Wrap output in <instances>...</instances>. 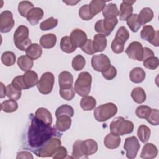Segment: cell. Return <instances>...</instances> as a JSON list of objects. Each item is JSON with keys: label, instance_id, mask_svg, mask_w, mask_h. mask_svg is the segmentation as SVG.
<instances>
[{"label": "cell", "instance_id": "44", "mask_svg": "<svg viewBox=\"0 0 159 159\" xmlns=\"http://www.w3.org/2000/svg\"><path fill=\"white\" fill-rule=\"evenodd\" d=\"M72 67L75 71H81L86 65V60L81 55H77L72 60Z\"/></svg>", "mask_w": 159, "mask_h": 159}, {"label": "cell", "instance_id": "47", "mask_svg": "<svg viewBox=\"0 0 159 159\" xmlns=\"http://www.w3.org/2000/svg\"><path fill=\"white\" fill-rule=\"evenodd\" d=\"M143 66L149 70H156L159 65L158 58L157 57H150L143 61Z\"/></svg>", "mask_w": 159, "mask_h": 159}, {"label": "cell", "instance_id": "18", "mask_svg": "<svg viewBox=\"0 0 159 159\" xmlns=\"http://www.w3.org/2000/svg\"><path fill=\"white\" fill-rule=\"evenodd\" d=\"M71 125V119L68 115H61L57 117L55 128L58 132H65L70 129Z\"/></svg>", "mask_w": 159, "mask_h": 159}, {"label": "cell", "instance_id": "29", "mask_svg": "<svg viewBox=\"0 0 159 159\" xmlns=\"http://www.w3.org/2000/svg\"><path fill=\"white\" fill-rule=\"evenodd\" d=\"M17 63L19 68L24 71L30 70L34 65L33 60L27 55L20 56L17 60Z\"/></svg>", "mask_w": 159, "mask_h": 159}, {"label": "cell", "instance_id": "26", "mask_svg": "<svg viewBox=\"0 0 159 159\" xmlns=\"http://www.w3.org/2000/svg\"><path fill=\"white\" fill-rule=\"evenodd\" d=\"M145 72L140 67H135L133 68L129 74L130 80L134 83H142L145 78Z\"/></svg>", "mask_w": 159, "mask_h": 159}, {"label": "cell", "instance_id": "33", "mask_svg": "<svg viewBox=\"0 0 159 159\" xmlns=\"http://www.w3.org/2000/svg\"><path fill=\"white\" fill-rule=\"evenodd\" d=\"M96 104V99L91 96L83 97L80 101V106L83 111H88L93 109Z\"/></svg>", "mask_w": 159, "mask_h": 159}, {"label": "cell", "instance_id": "54", "mask_svg": "<svg viewBox=\"0 0 159 159\" xmlns=\"http://www.w3.org/2000/svg\"><path fill=\"white\" fill-rule=\"evenodd\" d=\"M81 48L83 52L88 55H93L96 53L93 46V41L91 39H88L87 42L81 47Z\"/></svg>", "mask_w": 159, "mask_h": 159}, {"label": "cell", "instance_id": "17", "mask_svg": "<svg viewBox=\"0 0 159 159\" xmlns=\"http://www.w3.org/2000/svg\"><path fill=\"white\" fill-rule=\"evenodd\" d=\"M73 76L72 74L67 71L61 72L58 75V83L60 88H70L73 87Z\"/></svg>", "mask_w": 159, "mask_h": 159}, {"label": "cell", "instance_id": "31", "mask_svg": "<svg viewBox=\"0 0 159 159\" xmlns=\"http://www.w3.org/2000/svg\"><path fill=\"white\" fill-rule=\"evenodd\" d=\"M131 97L136 103L142 104L146 99V94L142 88L136 87L132 89L131 92Z\"/></svg>", "mask_w": 159, "mask_h": 159}, {"label": "cell", "instance_id": "35", "mask_svg": "<svg viewBox=\"0 0 159 159\" xmlns=\"http://www.w3.org/2000/svg\"><path fill=\"white\" fill-rule=\"evenodd\" d=\"M18 108V104L16 101L13 99H8L4 101L1 104V109L6 113H11L15 112Z\"/></svg>", "mask_w": 159, "mask_h": 159}, {"label": "cell", "instance_id": "10", "mask_svg": "<svg viewBox=\"0 0 159 159\" xmlns=\"http://www.w3.org/2000/svg\"><path fill=\"white\" fill-rule=\"evenodd\" d=\"M91 63L93 68L99 72H102L107 70L111 65L109 57L104 54L93 55L91 58Z\"/></svg>", "mask_w": 159, "mask_h": 159}, {"label": "cell", "instance_id": "39", "mask_svg": "<svg viewBox=\"0 0 159 159\" xmlns=\"http://www.w3.org/2000/svg\"><path fill=\"white\" fill-rule=\"evenodd\" d=\"M16 60V56L10 51L4 52L1 55V61L6 66H11L14 65Z\"/></svg>", "mask_w": 159, "mask_h": 159}, {"label": "cell", "instance_id": "2", "mask_svg": "<svg viewBox=\"0 0 159 159\" xmlns=\"http://www.w3.org/2000/svg\"><path fill=\"white\" fill-rule=\"evenodd\" d=\"M109 127L111 133L124 135L132 133L134 125L132 121L125 120L123 117H117L111 122Z\"/></svg>", "mask_w": 159, "mask_h": 159}, {"label": "cell", "instance_id": "51", "mask_svg": "<svg viewBox=\"0 0 159 159\" xmlns=\"http://www.w3.org/2000/svg\"><path fill=\"white\" fill-rule=\"evenodd\" d=\"M158 114H159V111L158 109H152L150 115L146 119L147 121L152 125H158L159 124Z\"/></svg>", "mask_w": 159, "mask_h": 159}, {"label": "cell", "instance_id": "36", "mask_svg": "<svg viewBox=\"0 0 159 159\" xmlns=\"http://www.w3.org/2000/svg\"><path fill=\"white\" fill-rule=\"evenodd\" d=\"M151 131L149 127L145 125H141L137 130V136L143 143H147L150 137Z\"/></svg>", "mask_w": 159, "mask_h": 159}, {"label": "cell", "instance_id": "1", "mask_svg": "<svg viewBox=\"0 0 159 159\" xmlns=\"http://www.w3.org/2000/svg\"><path fill=\"white\" fill-rule=\"evenodd\" d=\"M56 128L52 127L39 120L32 114L30 124L28 127L27 142L29 148L35 152L47 141L55 136H60Z\"/></svg>", "mask_w": 159, "mask_h": 159}, {"label": "cell", "instance_id": "22", "mask_svg": "<svg viewBox=\"0 0 159 159\" xmlns=\"http://www.w3.org/2000/svg\"><path fill=\"white\" fill-rule=\"evenodd\" d=\"M35 116L45 124L51 125L52 124V116L51 112L46 108L40 107L37 109L35 113Z\"/></svg>", "mask_w": 159, "mask_h": 159}, {"label": "cell", "instance_id": "41", "mask_svg": "<svg viewBox=\"0 0 159 159\" xmlns=\"http://www.w3.org/2000/svg\"><path fill=\"white\" fill-rule=\"evenodd\" d=\"M34 8V4L29 1H22L19 3L18 12L22 17H26L28 12Z\"/></svg>", "mask_w": 159, "mask_h": 159}, {"label": "cell", "instance_id": "50", "mask_svg": "<svg viewBox=\"0 0 159 159\" xmlns=\"http://www.w3.org/2000/svg\"><path fill=\"white\" fill-rule=\"evenodd\" d=\"M66 155L67 150L66 148L60 145L55 148L51 157H52L53 159H63L66 158Z\"/></svg>", "mask_w": 159, "mask_h": 159}, {"label": "cell", "instance_id": "56", "mask_svg": "<svg viewBox=\"0 0 159 159\" xmlns=\"http://www.w3.org/2000/svg\"><path fill=\"white\" fill-rule=\"evenodd\" d=\"M34 157L32 155L27 151H21L17 153V155L16 158H31L32 159Z\"/></svg>", "mask_w": 159, "mask_h": 159}, {"label": "cell", "instance_id": "45", "mask_svg": "<svg viewBox=\"0 0 159 159\" xmlns=\"http://www.w3.org/2000/svg\"><path fill=\"white\" fill-rule=\"evenodd\" d=\"M150 107L145 105H141L137 107L135 110L136 116L140 119H147L151 112Z\"/></svg>", "mask_w": 159, "mask_h": 159}, {"label": "cell", "instance_id": "9", "mask_svg": "<svg viewBox=\"0 0 159 159\" xmlns=\"http://www.w3.org/2000/svg\"><path fill=\"white\" fill-rule=\"evenodd\" d=\"M140 148L138 139L135 136L127 137L125 139L124 148L126 151V157L129 159L135 158Z\"/></svg>", "mask_w": 159, "mask_h": 159}, {"label": "cell", "instance_id": "38", "mask_svg": "<svg viewBox=\"0 0 159 159\" xmlns=\"http://www.w3.org/2000/svg\"><path fill=\"white\" fill-rule=\"evenodd\" d=\"M117 23L118 19L116 17H107L102 19V25L104 27V29L109 34H111Z\"/></svg>", "mask_w": 159, "mask_h": 159}, {"label": "cell", "instance_id": "59", "mask_svg": "<svg viewBox=\"0 0 159 159\" xmlns=\"http://www.w3.org/2000/svg\"><path fill=\"white\" fill-rule=\"evenodd\" d=\"M63 2L65 4H66L67 5H70V6H75L76 5L77 3H78L79 2H80V1H63Z\"/></svg>", "mask_w": 159, "mask_h": 159}, {"label": "cell", "instance_id": "7", "mask_svg": "<svg viewBox=\"0 0 159 159\" xmlns=\"http://www.w3.org/2000/svg\"><path fill=\"white\" fill-rule=\"evenodd\" d=\"M61 142L59 136H55L50 139L41 148L36 150L34 153L39 157H52L55 148L61 145Z\"/></svg>", "mask_w": 159, "mask_h": 159}, {"label": "cell", "instance_id": "34", "mask_svg": "<svg viewBox=\"0 0 159 159\" xmlns=\"http://www.w3.org/2000/svg\"><path fill=\"white\" fill-rule=\"evenodd\" d=\"M106 1L101 0H93L88 4L89 9L93 16L99 13L106 6Z\"/></svg>", "mask_w": 159, "mask_h": 159}, {"label": "cell", "instance_id": "58", "mask_svg": "<svg viewBox=\"0 0 159 159\" xmlns=\"http://www.w3.org/2000/svg\"><path fill=\"white\" fill-rule=\"evenodd\" d=\"M1 98H3L6 96V87H5V86L4 85V84L1 82Z\"/></svg>", "mask_w": 159, "mask_h": 159}, {"label": "cell", "instance_id": "3", "mask_svg": "<svg viewBox=\"0 0 159 159\" xmlns=\"http://www.w3.org/2000/svg\"><path fill=\"white\" fill-rule=\"evenodd\" d=\"M91 82L92 76L91 74L86 71L81 72L78 75L73 88L79 96L82 97L86 96L90 93Z\"/></svg>", "mask_w": 159, "mask_h": 159}, {"label": "cell", "instance_id": "48", "mask_svg": "<svg viewBox=\"0 0 159 159\" xmlns=\"http://www.w3.org/2000/svg\"><path fill=\"white\" fill-rule=\"evenodd\" d=\"M79 16L81 17V19L84 20H89L93 19L94 16L92 15L89 9L88 4L83 5L79 9Z\"/></svg>", "mask_w": 159, "mask_h": 159}, {"label": "cell", "instance_id": "53", "mask_svg": "<svg viewBox=\"0 0 159 159\" xmlns=\"http://www.w3.org/2000/svg\"><path fill=\"white\" fill-rule=\"evenodd\" d=\"M11 84L17 89L19 90H22V89H27V88L25 85L23 78H22V75L20 76H17L14 78V79L12 81Z\"/></svg>", "mask_w": 159, "mask_h": 159}, {"label": "cell", "instance_id": "6", "mask_svg": "<svg viewBox=\"0 0 159 159\" xmlns=\"http://www.w3.org/2000/svg\"><path fill=\"white\" fill-rule=\"evenodd\" d=\"M129 32L124 27H120L116 34L114 39L111 43V49L115 53L119 54L124 52V44L129 38Z\"/></svg>", "mask_w": 159, "mask_h": 159}, {"label": "cell", "instance_id": "13", "mask_svg": "<svg viewBox=\"0 0 159 159\" xmlns=\"http://www.w3.org/2000/svg\"><path fill=\"white\" fill-rule=\"evenodd\" d=\"M14 26L13 14L10 11H4L0 14V31L2 33L10 32Z\"/></svg>", "mask_w": 159, "mask_h": 159}, {"label": "cell", "instance_id": "14", "mask_svg": "<svg viewBox=\"0 0 159 159\" xmlns=\"http://www.w3.org/2000/svg\"><path fill=\"white\" fill-rule=\"evenodd\" d=\"M70 39L73 45L77 48L83 46L88 40L86 34L80 29H74L70 34Z\"/></svg>", "mask_w": 159, "mask_h": 159}, {"label": "cell", "instance_id": "12", "mask_svg": "<svg viewBox=\"0 0 159 159\" xmlns=\"http://www.w3.org/2000/svg\"><path fill=\"white\" fill-rule=\"evenodd\" d=\"M125 52L129 58L131 59L137 60L140 61H143V47L139 42L134 41L131 42L126 48Z\"/></svg>", "mask_w": 159, "mask_h": 159}, {"label": "cell", "instance_id": "24", "mask_svg": "<svg viewBox=\"0 0 159 159\" xmlns=\"http://www.w3.org/2000/svg\"><path fill=\"white\" fill-rule=\"evenodd\" d=\"M40 44L44 48H53L57 42V36L53 34H47L43 35L40 39Z\"/></svg>", "mask_w": 159, "mask_h": 159}, {"label": "cell", "instance_id": "5", "mask_svg": "<svg viewBox=\"0 0 159 159\" xmlns=\"http://www.w3.org/2000/svg\"><path fill=\"white\" fill-rule=\"evenodd\" d=\"M117 112V106L112 102H107L94 109V117L98 122H105L114 117Z\"/></svg>", "mask_w": 159, "mask_h": 159}, {"label": "cell", "instance_id": "4", "mask_svg": "<svg viewBox=\"0 0 159 159\" xmlns=\"http://www.w3.org/2000/svg\"><path fill=\"white\" fill-rule=\"evenodd\" d=\"M29 28L24 25L19 26L14 34V43L15 46L21 51H25L32 44L31 40L29 37Z\"/></svg>", "mask_w": 159, "mask_h": 159}, {"label": "cell", "instance_id": "30", "mask_svg": "<svg viewBox=\"0 0 159 159\" xmlns=\"http://www.w3.org/2000/svg\"><path fill=\"white\" fill-rule=\"evenodd\" d=\"M102 12L104 18L117 17L119 15V11L118 10L117 5L114 3H109L106 5Z\"/></svg>", "mask_w": 159, "mask_h": 159}, {"label": "cell", "instance_id": "20", "mask_svg": "<svg viewBox=\"0 0 159 159\" xmlns=\"http://www.w3.org/2000/svg\"><path fill=\"white\" fill-rule=\"evenodd\" d=\"M121 142L120 135L109 133L104 139V145L109 149H116L119 147Z\"/></svg>", "mask_w": 159, "mask_h": 159}, {"label": "cell", "instance_id": "55", "mask_svg": "<svg viewBox=\"0 0 159 159\" xmlns=\"http://www.w3.org/2000/svg\"><path fill=\"white\" fill-rule=\"evenodd\" d=\"M94 29L96 32H98L99 34H102L104 36H108L110 34H109L104 29V27L102 25V19L98 20L94 25Z\"/></svg>", "mask_w": 159, "mask_h": 159}, {"label": "cell", "instance_id": "21", "mask_svg": "<svg viewBox=\"0 0 159 159\" xmlns=\"http://www.w3.org/2000/svg\"><path fill=\"white\" fill-rule=\"evenodd\" d=\"M157 154L158 149L157 147L152 143H147L143 147L140 157L144 159H152L155 158Z\"/></svg>", "mask_w": 159, "mask_h": 159}, {"label": "cell", "instance_id": "37", "mask_svg": "<svg viewBox=\"0 0 159 159\" xmlns=\"http://www.w3.org/2000/svg\"><path fill=\"white\" fill-rule=\"evenodd\" d=\"M126 22L130 29L134 32H137L141 27V24L138 19L137 14H132L126 20Z\"/></svg>", "mask_w": 159, "mask_h": 159}, {"label": "cell", "instance_id": "11", "mask_svg": "<svg viewBox=\"0 0 159 159\" xmlns=\"http://www.w3.org/2000/svg\"><path fill=\"white\" fill-rule=\"evenodd\" d=\"M140 37L143 40L150 42L155 47L159 45L158 31L155 30L152 25H144L140 32Z\"/></svg>", "mask_w": 159, "mask_h": 159}, {"label": "cell", "instance_id": "23", "mask_svg": "<svg viewBox=\"0 0 159 159\" xmlns=\"http://www.w3.org/2000/svg\"><path fill=\"white\" fill-rule=\"evenodd\" d=\"M22 78L24 83L27 89L35 86L37 84V83L39 81L38 75L37 73L32 70L25 71L22 75Z\"/></svg>", "mask_w": 159, "mask_h": 159}, {"label": "cell", "instance_id": "42", "mask_svg": "<svg viewBox=\"0 0 159 159\" xmlns=\"http://www.w3.org/2000/svg\"><path fill=\"white\" fill-rule=\"evenodd\" d=\"M61 115H68L70 117H72L74 115V109L70 105L63 104L58 107L55 111L56 117Z\"/></svg>", "mask_w": 159, "mask_h": 159}, {"label": "cell", "instance_id": "28", "mask_svg": "<svg viewBox=\"0 0 159 159\" xmlns=\"http://www.w3.org/2000/svg\"><path fill=\"white\" fill-rule=\"evenodd\" d=\"M26 55L34 60L40 58L42 54V49L40 45L37 43H32L25 50Z\"/></svg>", "mask_w": 159, "mask_h": 159}, {"label": "cell", "instance_id": "57", "mask_svg": "<svg viewBox=\"0 0 159 159\" xmlns=\"http://www.w3.org/2000/svg\"><path fill=\"white\" fill-rule=\"evenodd\" d=\"M152 56H155L154 55V52L150 49L148 47H143V61L144 60H145L146 58L150 57H152Z\"/></svg>", "mask_w": 159, "mask_h": 159}, {"label": "cell", "instance_id": "32", "mask_svg": "<svg viewBox=\"0 0 159 159\" xmlns=\"http://www.w3.org/2000/svg\"><path fill=\"white\" fill-rule=\"evenodd\" d=\"M60 45L61 50L66 53H73L76 49V48L72 43L70 37L68 36L63 37L60 40Z\"/></svg>", "mask_w": 159, "mask_h": 159}, {"label": "cell", "instance_id": "25", "mask_svg": "<svg viewBox=\"0 0 159 159\" xmlns=\"http://www.w3.org/2000/svg\"><path fill=\"white\" fill-rule=\"evenodd\" d=\"M93 46L96 52H102L107 46V39L106 36L102 34H96L94 36Z\"/></svg>", "mask_w": 159, "mask_h": 159}, {"label": "cell", "instance_id": "15", "mask_svg": "<svg viewBox=\"0 0 159 159\" xmlns=\"http://www.w3.org/2000/svg\"><path fill=\"white\" fill-rule=\"evenodd\" d=\"M135 1H123L120 6L119 19L120 20H126L133 12L132 4Z\"/></svg>", "mask_w": 159, "mask_h": 159}, {"label": "cell", "instance_id": "8", "mask_svg": "<svg viewBox=\"0 0 159 159\" xmlns=\"http://www.w3.org/2000/svg\"><path fill=\"white\" fill-rule=\"evenodd\" d=\"M55 77L52 73L45 72L42 74L39 80L37 87L39 91L43 94H50L53 88Z\"/></svg>", "mask_w": 159, "mask_h": 159}, {"label": "cell", "instance_id": "49", "mask_svg": "<svg viewBox=\"0 0 159 159\" xmlns=\"http://www.w3.org/2000/svg\"><path fill=\"white\" fill-rule=\"evenodd\" d=\"M60 95L63 99L66 101H71L75 97V91L73 87L64 89L60 88Z\"/></svg>", "mask_w": 159, "mask_h": 159}, {"label": "cell", "instance_id": "43", "mask_svg": "<svg viewBox=\"0 0 159 159\" xmlns=\"http://www.w3.org/2000/svg\"><path fill=\"white\" fill-rule=\"evenodd\" d=\"M58 24V19L53 17H50L42 22L40 24V28L42 30L46 31L52 29L57 27Z\"/></svg>", "mask_w": 159, "mask_h": 159}, {"label": "cell", "instance_id": "52", "mask_svg": "<svg viewBox=\"0 0 159 159\" xmlns=\"http://www.w3.org/2000/svg\"><path fill=\"white\" fill-rule=\"evenodd\" d=\"M101 73H102V76L108 80H111L114 79L117 75L116 68L111 65L109 66V67L107 70H106L105 71Z\"/></svg>", "mask_w": 159, "mask_h": 159}, {"label": "cell", "instance_id": "27", "mask_svg": "<svg viewBox=\"0 0 159 159\" xmlns=\"http://www.w3.org/2000/svg\"><path fill=\"white\" fill-rule=\"evenodd\" d=\"M154 17V14L153 11L150 7H144L143 8L139 14H138V19L141 24L145 25V24L150 22Z\"/></svg>", "mask_w": 159, "mask_h": 159}, {"label": "cell", "instance_id": "16", "mask_svg": "<svg viewBox=\"0 0 159 159\" xmlns=\"http://www.w3.org/2000/svg\"><path fill=\"white\" fill-rule=\"evenodd\" d=\"M81 148L84 156L87 158L88 156L95 153L98 149V146L97 142L93 139H89L86 140H83L81 143Z\"/></svg>", "mask_w": 159, "mask_h": 159}, {"label": "cell", "instance_id": "40", "mask_svg": "<svg viewBox=\"0 0 159 159\" xmlns=\"http://www.w3.org/2000/svg\"><path fill=\"white\" fill-rule=\"evenodd\" d=\"M21 95V90L16 88L12 84L6 86V96L9 99L17 101L20 98Z\"/></svg>", "mask_w": 159, "mask_h": 159}, {"label": "cell", "instance_id": "19", "mask_svg": "<svg viewBox=\"0 0 159 159\" xmlns=\"http://www.w3.org/2000/svg\"><path fill=\"white\" fill-rule=\"evenodd\" d=\"M43 16V11L40 7L32 8L27 15V20L32 25H37Z\"/></svg>", "mask_w": 159, "mask_h": 159}, {"label": "cell", "instance_id": "46", "mask_svg": "<svg viewBox=\"0 0 159 159\" xmlns=\"http://www.w3.org/2000/svg\"><path fill=\"white\" fill-rule=\"evenodd\" d=\"M83 140H76L73 145V152H72V156L74 158H80L83 157H84V155L83 152L82 148H81V143Z\"/></svg>", "mask_w": 159, "mask_h": 159}]
</instances>
